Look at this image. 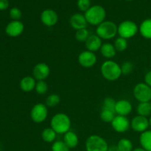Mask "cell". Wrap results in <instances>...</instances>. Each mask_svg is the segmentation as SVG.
I'll return each mask as SVG.
<instances>
[{"instance_id":"7","label":"cell","mask_w":151,"mask_h":151,"mask_svg":"<svg viewBox=\"0 0 151 151\" xmlns=\"http://www.w3.org/2000/svg\"><path fill=\"white\" fill-rule=\"evenodd\" d=\"M134 97L139 103L151 101V88L145 83H139L134 86L133 90Z\"/></svg>"},{"instance_id":"26","label":"cell","mask_w":151,"mask_h":151,"mask_svg":"<svg viewBox=\"0 0 151 151\" xmlns=\"http://www.w3.org/2000/svg\"><path fill=\"white\" fill-rule=\"evenodd\" d=\"M115 112L112 111L107 110V109H102L101 112H100V119L102 121L104 122H107V123H111L113 119H114Z\"/></svg>"},{"instance_id":"6","label":"cell","mask_w":151,"mask_h":151,"mask_svg":"<svg viewBox=\"0 0 151 151\" xmlns=\"http://www.w3.org/2000/svg\"><path fill=\"white\" fill-rule=\"evenodd\" d=\"M139 27L135 22L132 21H124L122 22L118 26V35L119 37L129 39L133 38L137 34Z\"/></svg>"},{"instance_id":"24","label":"cell","mask_w":151,"mask_h":151,"mask_svg":"<svg viewBox=\"0 0 151 151\" xmlns=\"http://www.w3.org/2000/svg\"><path fill=\"white\" fill-rule=\"evenodd\" d=\"M137 111L138 115L142 116H150L151 114V106L150 102H147V103H139L138 106H137Z\"/></svg>"},{"instance_id":"38","label":"cell","mask_w":151,"mask_h":151,"mask_svg":"<svg viewBox=\"0 0 151 151\" xmlns=\"http://www.w3.org/2000/svg\"><path fill=\"white\" fill-rule=\"evenodd\" d=\"M108 151H120L118 148L117 145H111L109 146V149H108Z\"/></svg>"},{"instance_id":"5","label":"cell","mask_w":151,"mask_h":151,"mask_svg":"<svg viewBox=\"0 0 151 151\" xmlns=\"http://www.w3.org/2000/svg\"><path fill=\"white\" fill-rule=\"evenodd\" d=\"M86 151H108L109 145L104 138L99 135H91L86 141Z\"/></svg>"},{"instance_id":"9","label":"cell","mask_w":151,"mask_h":151,"mask_svg":"<svg viewBox=\"0 0 151 151\" xmlns=\"http://www.w3.org/2000/svg\"><path fill=\"white\" fill-rule=\"evenodd\" d=\"M111 126L116 132L122 134L128 131L131 127V122L127 116L116 115L111 122Z\"/></svg>"},{"instance_id":"30","label":"cell","mask_w":151,"mask_h":151,"mask_svg":"<svg viewBox=\"0 0 151 151\" xmlns=\"http://www.w3.org/2000/svg\"><path fill=\"white\" fill-rule=\"evenodd\" d=\"M35 90L36 93L39 95H44L48 91V85L44 81H37L35 85Z\"/></svg>"},{"instance_id":"37","label":"cell","mask_w":151,"mask_h":151,"mask_svg":"<svg viewBox=\"0 0 151 151\" xmlns=\"http://www.w3.org/2000/svg\"><path fill=\"white\" fill-rule=\"evenodd\" d=\"M9 2L7 0H0V10H4L8 7Z\"/></svg>"},{"instance_id":"4","label":"cell","mask_w":151,"mask_h":151,"mask_svg":"<svg viewBox=\"0 0 151 151\" xmlns=\"http://www.w3.org/2000/svg\"><path fill=\"white\" fill-rule=\"evenodd\" d=\"M118 34V27L111 21H104L96 29V35L102 40H111Z\"/></svg>"},{"instance_id":"36","label":"cell","mask_w":151,"mask_h":151,"mask_svg":"<svg viewBox=\"0 0 151 151\" xmlns=\"http://www.w3.org/2000/svg\"><path fill=\"white\" fill-rule=\"evenodd\" d=\"M145 83L151 88V70L146 73L145 76Z\"/></svg>"},{"instance_id":"12","label":"cell","mask_w":151,"mask_h":151,"mask_svg":"<svg viewBox=\"0 0 151 151\" xmlns=\"http://www.w3.org/2000/svg\"><path fill=\"white\" fill-rule=\"evenodd\" d=\"M50 75V68L46 63H38L32 69V77L37 81H44Z\"/></svg>"},{"instance_id":"11","label":"cell","mask_w":151,"mask_h":151,"mask_svg":"<svg viewBox=\"0 0 151 151\" xmlns=\"http://www.w3.org/2000/svg\"><path fill=\"white\" fill-rule=\"evenodd\" d=\"M150 123H149V119L145 116H134L131 121V128L133 131L137 133H143L145 131H147Z\"/></svg>"},{"instance_id":"31","label":"cell","mask_w":151,"mask_h":151,"mask_svg":"<svg viewBox=\"0 0 151 151\" xmlns=\"http://www.w3.org/2000/svg\"><path fill=\"white\" fill-rule=\"evenodd\" d=\"M116 101H115L114 99L111 98V97H106V98L103 100V109H107V110H110L115 112V106H116Z\"/></svg>"},{"instance_id":"29","label":"cell","mask_w":151,"mask_h":151,"mask_svg":"<svg viewBox=\"0 0 151 151\" xmlns=\"http://www.w3.org/2000/svg\"><path fill=\"white\" fill-rule=\"evenodd\" d=\"M89 35V31L86 28L78 29V30H76V32H75V38L79 42H86Z\"/></svg>"},{"instance_id":"3","label":"cell","mask_w":151,"mask_h":151,"mask_svg":"<svg viewBox=\"0 0 151 151\" xmlns=\"http://www.w3.org/2000/svg\"><path fill=\"white\" fill-rule=\"evenodd\" d=\"M84 16L88 24L94 26H98L105 21L106 13L102 6L94 5L90 7L86 12Z\"/></svg>"},{"instance_id":"21","label":"cell","mask_w":151,"mask_h":151,"mask_svg":"<svg viewBox=\"0 0 151 151\" xmlns=\"http://www.w3.org/2000/svg\"><path fill=\"white\" fill-rule=\"evenodd\" d=\"M139 31L143 38L151 39V19L143 21L139 27Z\"/></svg>"},{"instance_id":"27","label":"cell","mask_w":151,"mask_h":151,"mask_svg":"<svg viewBox=\"0 0 151 151\" xmlns=\"http://www.w3.org/2000/svg\"><path fill=\"white\" fill-rule=\"evenodd\" d=\"M128 43L127 39L122 37H118L115 40L114 44V46L117 52H124L126 50V49L128 48Z\"/></svg>"},{"instance_id":"41","label":"cell","mask_w":151,"mask_h":151,"mask_svg":"<svg viewBox=\"0 0 151 151\" xmlns=\"http://www.w3.org/2000/svg\"><path fill=\"white\" fill-rule=\"evenodd\" d=\"M127 1H131V0H127Z\"/></svg>"},{"instance_id":"17","label":"cell","mask_w":151,"mask_h":151,"mask_svg":"<svg viewBox=\"0 0 151 151\" xmlns=\"http://www.w3.org/2000/svg\"><path fill=\"white\" fill-rule=\"evenodd\" d=\"M86 50H88L92 52L98 51L100 50L103 43H102V39L97 35H90L88 39L85 42Z\"/></svg>"},{"instance_id":"8","label":"cell","mask_w":151,"mask_h":151,"mask_svg":"<svg viewBox=\"0 0 151 151\" xmlns=\"http://www.w3.org/2000/svg\"><path fill=\"white\" fill-rule=\"evenodd\" d=\"M48 109L44 103H37L32 106L30 111V117L35 123H41L47 119Z\"/></svg>"},{"instance_id":"23","label":"cell","mask_w":151,"mask_h":151,"mask_svg":"<svg viewBox=\"0 0 151 151\" xmlns=\"http://www.w3.org/2000/svg\"><path fill=\"white\" fill-rule=\"evenodd\" d=\"M57 134V133L51 127H50V128H44L43 130L42 133H41V138L45 142L52 143L55 142Z\"/></svg>"},{"instance_id":"15","label":"cell","mask_w":151,"mask_h":151,"mask_svg":"<svg viewBox=\"0 0 151 151\" xmlns=\"http://www.w3.org/2000/svg\"><path fill=\"white\" fill-rule=\"evenodd\" d=\"M41 20L44 25L47 27H52L57 24L58 16L55 11L50 9L44 10L41 15Z\"/></svg>"},{"instance_id":"1","label":"cell","mask_w":151,"mask_h":151,"mask_svg":"<svg viewBox=\"0 0 151 151\" xmlns=\"http://www.w3.org/2000/svg\"><path fill=\"white\" fill-rule=\"evenodd\" d=\"M100 72L103 78L111 82L117 81L122 75L120 65L112 60H107L103 62L100 67Z\"/></svg>"},{"instance_id":"25","label":"cell","mask_w":151,"mask_h":151,"mask_svg":"<svg viewBox=\"0 0 151 151\" xmlns=\"http://www.w3.org/2000/svg\"><path fill=\"white\" fill-rule=\"evenodd\" d=\"M117 147L120 151H132L134 150L133 143L129 139L122 138L117 143Z\"/></svg>"},{"instance_id":"34","label":"cell","mask_w":151,"mask_h":151,"mask_svg":"<svg viewBox=\"0 0 151 151\" xmlns=\"http://www.w3.org/2000/svg\"><path fill=\"white\" fill-rule=\"evenodd\" d=\"M90 0H78V8L81 10V11L86 12L88 9L90 8Z\"/></svg>"},{"instance_id":"40","label":"cell","mask_w":151,"mask_h":151,"mask_svg":"<svg viewBox=\"0 0 151 151\" xmlns=\"http://www.w3.org/2000/svg\"><path fill=\"white\" fill-rule=\"evenodd\" d=\"M149 123H150V125L151 126V116H150V119H149Z\"/></svg>"},{"instance_id":"35","label":"cell","mask_w":151,"mask_h":151,"mask_svg":"<svg viewBox=\"0 0 151 151\" xmlns=\"http://www.w3.org/2000/svg\"><path fill=\"white\" fill-rule=\"evenodd\" d=\"M22 12L17 7H13L10 10V16L14 21H19L22 18Z\"/></svg>"},{"instance_id":"22","label":"cell","mask_w":151,"mask_h":151,"mask_svg":"<svg viewBox=\"0 0 151 151\" xmlns=\"http://www.w3.org/2000/svg\"><path fill=\"white\" fill-rule=\"evenodd\" d=\"M139 142L142 147L146 151H151V131L142 133L139 137Z\"/></svg>"},{"instance_id":"32","label":"cell","mask_w":151,"mask_h":151,"mask_svg":"<svg viewBox=\"0 0 151 151\" xmlns=\"http://www.w3.org/2000/svg\"><path fill=\"white\" fill-rule=\"evenodd\" d=\"M70 148L63 141H55L52 145V151H69Z\"/></svg>"},{"instance_id":"39","label":"cell","mask_w":151,"mask_h":151,"mask_svg":"<svg viewBox=\"0 0 151 151\" xmlns=\"http://www.w3.org/2000/svg\"><path fill=\"white\" fill-rule=\"evenodd\" d=\"M132 151H146L145 149H143L142 147H137V148L134 149Z\"/></svg>"},{"instance_id":"13","label":"cell","mask_w":151,"mask_h":151,"mask_svg":"<svg viewBox=\"0 0 151 151\" xmlns=\"http://www.w3.org/2000/svg\"><path fill=\"white\" fill-rule=\"evenodd\" d=\"M24 29V26L20 21H13L7 25L5 32L10 37H18L22 35Z\"/></svg>"},{"instance_id":"28","label":"cell","mask_w":151,"mask_h":151,"mask_svg":"<svg viewBox=\"0 0 151 151\" xmlns=\"http://www.w3.org/2000/svg\"><path fill=\"white\" fill-rule=\"evenodd\" d=\"M60 102V97L57 94H52L47 97L45 105L47 107H55Z\"/></svg>"},{"instance_id":"19","label":"cell","mask_w":151,"mask_h":151,"mask_svg":"<svg viewBox=\"0 0 151 151\" xmlns=\"http://www.w3.org/2000/svg\"><path fill=\"white\" fill-rule=\"evenodd\" d=\"M63 142L70 149L75 148L78 145L79 138L75 132L69 131L63 136Z\"/></svg>"},{"instance_id":"2","label":"cell","mask_w":151,"mask_h":151,"mask_svg":"<svg viewBox=\"0 0 151 151\" xmlns=\"http://www.w3.org/2000/svg\"><path fill=\"white\" fill-rule=\"evenodd\" d=\"M71 125L70 118L64 113L56 114L50 121V127L58 134H65L70 131Z\"/></svg>"},{"instance_id":"42","label":"cell","mask_w":151,"mask_h":151,"mask_svg":"<svg viewBox=\"0 0 151 151\" xmlns=\"http://www.w3.org/2000/svg\"><path fill=\"white\" fill-rule=\"evenodd\" d=\"M150 106H151V101H150Z\"/></svg>"},{"instance_id":"18","label":"cell","mask_w":151,"mask_h":151,"mask_svg":"<svg viewBox=\"0 0 151 151\" xmlns=\"http://www.w3.org/2000/svg\"><path fill=\"white\" fill-rule=\"evenodd\" d=\"M36 80L32 76H26L20 81V88L24 92H30L35 89Z\"/></svg>"},{"instance_id":"16","label":"cell","mask_w":151,"mask_h":151,"mask_svg":"<svg viewBox=\"0 0 151 151\" xmlns=\"http://www.w3.org/2000/svg\"><path fill=\"white\" fill-rule=\"evenodd\" d=\"M69 23H70L71 27L75 30L78 29H85L88 25L85 16L81 14V13H75L69 19Z\"/></svg>"},{"instance_id":"14","label":"cell","mask_w":151,"mask_h":151,"mask_svg":"<svg viewBox=\"0 0 151 151\" xmlns=\"http://www.w3.org/2000/svg\"><path fill=\"white\" fill-rule=\"evenodd\" d=\"M133 106L131 102L127 100H119L116 101L115 106V113L119 116H127L131 113Z\"/></svg>"},{"instance_id":"20","label":"cell","mask_w":151,"mask_h":151,"mask_svg":"<svg viewBox=\"0 0 151 151\" xmlns=\"http://www.w3.org/2000/svg\"><path fill=\"white\" fill-rule=\"evenodd\" d=\"M100 53L105 58H107L108 60H111L113 58L116 54V50L115 49L114 44H111V43H105L103 44L101 48H100Z\"/></svg>"},{"instance_id":"10","label":"cell","mask_w":151,"mask_h":151,"mask_svg":"<svg viewBox=\"0 0 151 151\" xmlns=\"http://www.w3.org/2000/svg\"><path fill=\"white\" fill-rule=\"evenodd\" d=\"M97 61L95 53L85 50L80 53L78 56V63L84 68H91L96 64Z\"/></svg>"},{"instance_id":"33","label":"cell","mask_w":151,"mask_h":151,"mask_svg":"<svg viewBox=\"0 0 151 151\" xmlns=\"http://www.w3.org/2000/svg\"><path fill=\"white\" fill-rule=\"evenodd\" d=\"M120 66L121 70H122V74L124 75H129L134 70V64L130 61L124 62Z\"/></svg>"}]
</instances>
